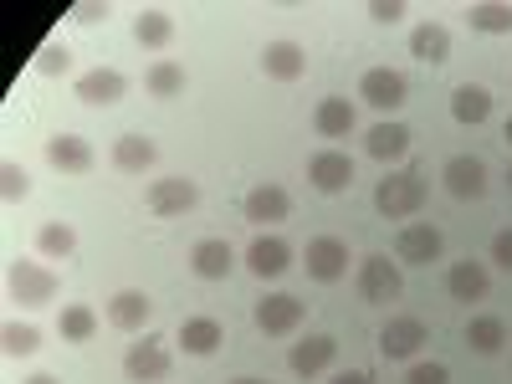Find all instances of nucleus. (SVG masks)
I'll use <instances>...</instances> for the list:
<instances>
[{
	"instance_id": "f257e3e1",
	"label": "nucleus",
	"mask_w": 512,
	"mask_h": 384,
	"mask_svg": "<svg viewBox=\"0 0 512 384\" xmlns=\"http://www.w3.org/2000/svg\"><path fill=\"white\" fill-rule=\"evenodd\" d=\"M425 175L415 164H405V169H395V175H384L379 185H374V210L384 221H410V216H420L425 210Z\"/></svg>"
},
{
	"instance_id": "f03ea898",
	"label": "nucleus",
	"mask_w": 512,
	"mask_h": 384,
	"mask_svg": "<svg viewBox=\"0 0 512 384\" xmlns=\"http://www.w3.org/2000/svg\"><path fill=\"white\" fill-rule=\"evenodd\" d=\"M303 318H308V303H303V297H292V292H267L262 303L251 308V323L262 328L267 338L297 333V328H303Z\"/></svg>"
},
{
	"instance_id": "7ed1b4c3",
	"label": "nucleus",
	"mask_w": 512,
	"mask_h": 384,
	"mask_svg": "<svg viewBox=\"0 0 512 384\" xmlns=\"http://www.w3.org/2000/svg\"><path fill=\"white\" fill-rule=\"evenodd\" d=\"M354 282H359L364 303H395V297L405 292V272H400V262H390V256H364Z\"/></svg>"
},
{
	"instance_id": "20e7f679",
	"label": "nucleus",
	"mask_w": 512,
	"mask_h": 384,
	"mask_svg": "<svg viewBox=\"0 0 512 384\" xmlns=\"http://www.w3.org/2000/svg\"><path fill=\"white\" fill-rule=\"evenodd\" d=\"M6 287L21 308H47L57 297V272L52 267H36V262H11L6 272Z\"/></svg>"
},
{
	"instance_id": "39448f33",
	"label": "nucleus",
	"mask_w": 512,
	"mask_h": 384,
	"mask_svg": "<svg viewBox=\"0 0 512 384\" xmlns=\"http://www.w3.org/2000/svg\"><path fill=\"white\" fill-rule=\"evenodd\" d=\"M359 98H364L374 113H395V108H405V98H410V82H405L395 67H369V72L359 77Z\"/></svg>"
},
{
	"instance_id": "423d86ee",
	"label": "nucleus",
	"mask_w": 512,
	"mask_h": 384,
	"mask_svg": "<svg viewBox=\"0 0 512 384\" xmlns=\"http://www.w3.org/2000/svg\"><path fill=\"white\" fill-rule=\"evenodd\" d=\"M169 369H175V359H169L164 338H144V344H128V354H123V374H128V384H159V379H169Z\"/></svg>"
},
{
	"instance_id": "0eeeda50",
	"label": "nucleus",
	"mask_w": 512,
	"mask_h": 384,
	"mask_svg": "<svg viewBox=\"0 0 512 384\" xmlns=\"http://www.w3.org/2000/svg\"><path fill=\"white\" fill-rule=\"evenodd\" d=\"M441 251H446V236H441L431 221H410V226H400V236H395V256H400V262H410V267L441 262Z\"/></svg>"
},
{
	"instance_id": "6e6552de",
	"label": "nucleus",
	"mask_w": 512,
	"mask_h": 384,
	"mask_svg": "<svg viewBox=\"0 0 512 384\" xmlns=\"http://www.w3.org/2000/svg\"><path fill=\"white\" fill-rule=\"evenodd\" d=\"M308 185H313L318 195H344V190L354 185V159H349L344 149H318V154L308 159Z\"/></svg>"
},
{
	"instance_id": "1a4fd4ad",
	"label": "nucleus",
	"mask_w": 512,
	"mask_h": 384,
	"mask_svg": "<svg viewBox=\"0 0 512 384\" xmlns=\"http://www.w3.org/2000/svg\"><path fill=\"white\" fill-rule=\"evenodd\" d=\"M303 267L313 282H344L349 277V246L338 236H313L303 251Z\"/></svg>"
},
{
	"instance_id": "9d476101",
	"label": "nucleus",
	"mask_w": 512,
	"mask_h": 384,
	"mask_svg": "<svg viewBox=\"0 0 512 384\" xmlns=\"http://www.w3.org/2000/svg\"><path fill=\"white\" fill-rule=\"evenodd\" d=\"M144 205L154 210V216H185V210H195V205H200V185H195V180H185V175L154 180V185H149V195H144Z\"/></svg>"
},
{
	"instance_id": "9b49d317",
	"label": "nucleus",
	"mask_w": 512,
	"mask_h": 384,
	"mask_svg": "<svg viewBox=\"0 0 512 384\" xmlns=\"http://www.w3.org/2000/svg\"><path fill=\"white\" fill-rule=\"evenodd\" d=\"M441 185H446L451 200H482V195H487V164L472 159V154H456V159H446V169H441Z\"/></svg>"
},
{
	"instance_id": "f8f14e48",
	"label": "nucleus",
	"mask_w": 512,
	"mask_h": 384,
	"mask_svg": "<svg viewBox=\"0 0 512 384\" xmlns=\"http://www.w3.org/2000/svg\"><path fill=\"white\" fill-rule=\"evenodd\" d=\"M108 323H113L118 333H139V328H149V323H154V297L139 292V287L113 292V297H108Z\"/></svg>"
},
{
	"instance_id": "ddd939ff",
	"label": "nucleus",
	"mask_w": 512,
	"mask_h": 384,
	"mask_svg": "<svg viewBox=\"0 0 512 384\" xmlns=\"http://www.w3.org/2000/svg\"><path fill=\"white\" fill-rule=\"evenodd\" d=\"M292 241H282V236H256L251 246H246V272L251 277H262V282H272V277H282L287 267H292Z\"/></svg>"
},
{
	"instance_id": "4468645a",
	"label": "nucleus",
	"mask_w": 512,
	"mask_h": 384,
	"mask_svg": "<svg viewBox=\"0 0 512 384\" xmlns=\"http://www.w3.org/2000/svg\"><path fill=\"white\" fill-rule=\"evenodd\" d=\"M72 93H77V103H88V108H113V103H123V93H128V77L113 72V67H93V72L77 77Z\"/></svg>"
},
{
	"instance_id": "2eb2a0df",
	"label": "nucleus",
	"mask_w": 512,
	"mask_h": 384,
	"mask_svg": "<svg viewBox=\"0 0 512 384\" xmlns=\"http://www.w3.org/2000/svg\"><path fill=\"white\" fill-rule=\"evenodd\" d=\"M231 267H236L231 241L205 236V241H195V246H190V272H195V277H205V282H226V277H231Z\"/></svg>"
},
{
	"instance_id": "dca6fc26",
	"label": "nucleus",
	"mask_w": 512,
	"mask_h": 384,
	"mask_svg": "<svg viewBox=\"0 0 512 384\" xmlns=\"http://www.w3.org/2000/svg\"><path fill=\"white\" fill-rule=\"evenodd\" d=\"M47 164L57 169V175H88V169L98 164V154L82 134H57V139H47Z\"/></svg>"
},
{
	"instance_id": "f3484780",
	"label": "nucleus",
	"mask_w": 512,
	"mask_h": 384,
	"mask_svg": "<svg viewBox=\"0 0 512 384\" xmlns=\"http://www.w3.org/2000/svg\"><path fill=\"white\" fill-rule=\"evenodd\" d=\"M333 359H338V338H328V333H308L303 344H292V354H287L292 374H303V379H318L323 369H333Z\"/></svg>"
},
{
	"instance_id": "a211bd4d",
	"label": "nucleus",
	"mask_w": 512,
	"mask_h": 384,
	"mask_svg": "<svg viewBox=\"0 0 512 384\" xmlns=\"http://www.w3.org/2000/svg\"><path fill=\"white\" fill-rule=\"evenodd\" d=\"M364 154H369V159H379V164H395V159H405V154H410V128H405L400 118H384V123H374L369 134H364Z\"/></svg>"
},
{
	"instance_id": "6ab92c4d",
	"label": "nucleus",
	"mask_w": 512,
	"mask_h": 384,
	"mask_svg": "<svg viewBox=\"0 0 512 384\" xmlns=\"http://www.w3.org/2000/svg\"><path fill=\"white\" fill-rule=\"evenodd\" d=\"M425 338H431V333H425L420 318H390L379 328V349H384V359H415Z\"/></svg>"
},
{
	"instance_id": "aec40b11",
	"label": "nucleus",
	"mask_w": 512,
	"mask_h": 384,
	"mask_svg": "<svg viewBox=\"0 0 512 384\" xmlns=\"http://www.w3.org/2000/svg\"><path fill=\"white\" fill-rule=\"evenodd\" d=\"M262 72L272 82H297V77L308 72V52L297 47V41L277 36V41H267V47H262Z\"/></svg>"
},
{
	"instance_id": "412c9836",
	"label": "nucleus",
	"mask_w": 512,
	"mask_h": 384,
	"mask_svg": "<svg viewBox=\"0 0 512 384\" xmlns=\"http://www.w3.org/2000/svg\"><path fill=\"white\" fill-rule=\"evenodd\" d=\"M292 216V195L282 185H256L246 195V221L251 226H282Z\"/></svg>"
},
{
	"instance_id": "4be33fe9",
	"label": "nucleus",
	"mask_w": 512,
	"mask_h": 384,
	"mask_svg": "<svg viewBox=\"0 0 512 384\" xmlns=\"http://www.w3.org/2000/svg\"><path fill=\"white\" fill-rule=\"evenodd\" d=\"M446 292L456 297V303H482V297L492 292V277H487V267L482 262H451V272H446Z\"/></svg>"
},
{
	"instance_id": "5701e85b",
	"label": "nucleus",
	"mask_w": 512,
	"mask_h": 384,
	"mask_svg": "<svg viewBox=\"0 0 512 384\" xmlns=\"http://www.w3.org/2000/svg\"><path fill=\"white\" fill-rule=\"evenodd\" d=\"M410 57L425 62V67L451 62V31H446L441 21H420V26L410 31Z\"/></svg>"
},
{
	"instance_id": "b1692460",
	"label": "nucleus",
	"mask_w": 512,
	"mask_h": 384,
	"mask_svg": "<svg viewBox=\"0 0 512 384\" xmlns=\"http://www.w3.org/2000/svg\"><path fill=\"white\" fill-rule=\"evenodd\" d=\"M313 128H318V139H349L359 128V113H354L349 98H323L313 108Z\"/></svg>"
},
{
	"instance_id": "393cba45",
	"label": "nucleus",
	"mask_w": 512,
	"mask_h": 384,
	"mask_svg": "<svg viewBox=\"0 0 512 384\" xmlns=\"http://www.w3.org/2000/svg\"><path fill=\"white\" fill-rule=\"evenodd\" d=\"M175 344H180L185 354H195V359H210V354H216V349L226 344V328H221L216 318H185Z\"/></svg>"
},
{
	"instance_id": "a878e982",
	"label": "nucleus",
	"mask_w": 512,
	"mask_h": 384,
	"mask_svg": "<svg viewBox=\"0 0 512 384\" xmlns=\"http://www.w3.org/2000/svg\"><path fill=\"white\" fill-rule=\"evenodd\" d=\"M113 169H123V175H144V169H154V159H159V144L154 139H144V134H123V139H113Z\"/></svg>"
},
{
	"instance_id": "bb28decb",
	"label": "nucleus",
	"mask_w": 512,
	"mask_h": 384,
	"mask_svg": "<svg viewBox=\"0 0 512 384\" xmlns=\"http://www.w3.org/2000/svg\"><path fill=\"white\" fill-rule=\"evenodd\" d=\"M134 41H139L144 52H164L169 41H175V16L159 11V6L139 11V16H134Z\"/></svg>"
},
{
	"instance_id": "cd10ccee",
	"label": "nucleus",
	"mask_w": 512,
	"mask_h": 384,
	"mask_svg": "<svg viewBox=\"0 0 512 384\" xmlns=\"http://www.w3.org/2000/svg\"><path fill=\"white\" fill-rule=\"evenodd\" d=\"M451 118L456 123H487L492 118V93L482 88V82H461V88L451 93Z\"/></svg>"
},
{
	"instance_id": "c85d7f7f",
	"label": "nucleus",
	"mask_w": 512,
	"mask_h": 384,
	"mask_svg": "<svg viewBox=\"0 0 512 384\" xmlns=\"http://www.w3.org/2000/svg\"><path fill=\"white\" fill-rule=\"evenodd\" d=\"M466 21H472V31H487V36H512V6L507 0H472Z\"/></svg>"
},
{
	"instance_id": "c756f323",
	"label": "nucleus",
	"mask_w": 512,
	"mask_h": 384,
	"mask_svg": "<svg viewBox=\"0 0 512 384\" xmlns=\"http://www.w3.org/2000/svg\"><path fill=\"white\" fill-rule=\"evenodd\" d=\"M502 344H507V323H502V318L482 313V318L466 323V349H477V354H502Z\"/></svg>"
},
{
	"instance_id": "7c9ffc66",
	"label": "nucleus",
	"mask_w": 512,
	"mask_h": 384,
	"mask_svg": "<svg viewBox=\"0 0 512 384\" xmlns=\"http://www.w3.org/2000/svg\"><path fill=\"white\" fill-rule=\"evenodd\" d=\"M36 251L47 256V262H67V256L77 251V231L67 221H47V226L36 231Z\"/></svg>"
},
{
	"instance_id": "2f4dec72",
	"label": "nucleus",
	"mask_w": 512,
	"mask_h": 384,
	"mask_svg": "<svg viewBox=\"0 0 512 384\" xmlns=\"http://www.w3.org/2000/svg\"><path fill=\"white\" fill-rule=\"evenodd\" d=\"M144 88H149V98H180L185 93V67L180 62H154L144 72Z\"/></svg>"
},
{
	"instance_id": "473e14b6",
	"label": "nucleus",
	"mask_w": 512,
	"mask_h": 384,
	"mask_svg": "<svg viewBox=\"0 0 512 384\" xmlns=\"http://www.w3.org/2000/svg\"><path fill=\"white\" fill-rule=\"evenodd\" d=\"M57 333L67 338V344H88V338L98 333V313H93V308H82V303H72V308H62Z\"/></svg>"
},
{
	"instance_id": "72a5a7b5",
	"label": "nucleus",
	"mask_w": 512,
	"mask_h": 384,
	"mask_svg": "<svg viewBox=\"0 0 512 384\" xmlns=\"http://www.w3.org/2000/svg\"><path fill=\"white\" fill-rule=\"evenodd\" d=\"M0 349H6L11 359H26V354H36L41 349V328L36 323H6V328H0Z\"/></svg>"
},
{
	"instance_id": "f704fd0d",
	"label": "nucleus",
	"mask_w": 512,
	"mask_h": 384,
	"mask_svg": "<svg viewBox=\"0 0 512 384\" xmlns=\"http://www.w3.org/2000/svg\"><path fill=\"white\" fill-rule=\"evenodd\" d=\"M31 67L41 77H67L72 72V47H67V41H41V52L31 57Z\"/></svg>"
},
{
	"instance_id": "c9c22d12",
	"label": "nucleus",
	"mask_w": 512,
	"mask_h": 384,
	"mask_svg": "<svg viewBox=\"0 0 512 384\" xmlns=\"http://www.w3.org/2000/svg\"><path fill=\"white\" fill-rule=\"evenodd\" d=\"M26 195H31V175H26V164L6 159V164H0V200H6V205H21Z\"/></svg>"
},
{
	"instance_id": "e433bc0d",
	"label": "nucleus",
	"mask_w": 512,
	"mask_h": 384,
	"mask_svg": "<svg viewBox=\"0 0 512 384\" xmlns=\"http://www.w3.org/2000/svg\"><path fill=\"white\" fill-rule=\"evenodd\" d=\"M405 384H451V369H446V364H436V359H431V364L420 359V364H410Z\"/></svg>"
},
{
	"instance_id": "4c0bfd02",
	"label": "nucleus",
	"mask_w": 512,
	"mask_h": 384,
	"mask_svg": "<svg viewBox=\"0 0 512 384\" xmlns=\"http://www.w3.org/2000/svg\"><path fill=\"white\" fill-rule=\"evenodd\" d=\"M405 16H410L405 0H369V21H379V26H395Z\"/></svg>"
},
{
	"instance_id": "58836bf2",
	"label": "nucleus",
	"mask_w": 512,
	"mask_h": 384,
	"mask_svg": "<svg viewBox=\"0 0 512 384\" xmlns=\"http://www.w3.org/2000/svg\"><path fill=\"white\" fill-rule=\"evenodd\" d=\"M72 21H77V26H98V21H108V6H98V0H82V6H72Z\"/></svg>"
},
{
	"instance_id": "ea45409f",
	"label": "nucleus",
	"mask_w": 512,
	"mask_h": 384,
	"mask_svg": "<svg viewBox=\"0 0 512 384\" xmlns=\"http://www.w3.org/2000/svg\"><path fill=\"white\" fill-rule=\"evenodd\" d=\"M492 262H497L502 272H512V231H497V236H492Z\"/></svg>"
},
{
	"instance_id": "a19ab883",
	"label": "nucleus",
	"mask_w": 512,
	"mask_h": 384,
	"mask_svg": "<svg viewBox=\"0 0 512 384\" xmlns=\"http://www.w3.org/2000/svg\"><path fill=\"white\" fill-rule=\"evenodd\" d=\"M328 384H374V379H369L364 369H344V374H333Z\"/></svg>"
},
{
	"instance_id": "79ce46f5",
	"label": "nucleus",
	"mask_w": 512,
	"mask_h": 384,
	"mask_svg": "<svg viewBox=\"0 0 512 384\" xmlns=\"http://www.w3.org/2000/svg\"><path fill=\"white\" fill-rule=\"evenodd\" d=\"M21 384H62L57 374H31V379H21Z\"/></svg>"
},
{
	"instance_id": "37998d69",
	"label": "nucleus",
	"mask_w": 512,
	"mask_h": 384,
	"mask_svg": "<svg viewBox=\"0 0 512 384\" xmlns=\"http://www.w3.org/2000/svg\"><path fill=\"white\" fill-rule=\"evenodd\" d=\"M231 384H267V379H251V374H246V379H231Z\"/></svg>"
},
{
	"instance_id": "c03bdc74",
	"label": "nucleus",
	"mask_w": 512,
	"mask_h": 384,
	"mask_svg": "<svg viewBox=\"0 0 512 384\" xmlns=\"http://www.w3.org/2000/svg\"><path fill=\"white\" fill-rule=\"evenodd\" d=\"M502 139H507V144H512V118H507V128H502Z\"/></svg>"
},
{
	"instance_id": "a18cd8bd",
	"label": "nucleus",
	"mask_w": 512,
	"mask_h": 384,
	"mask_svg": "<svg viewBox=\"0 0 512 384\" xmlns=\"http://www.w3.org/2000/svg\"><path fill=\"white\" fill-rule=\"evenodd\" d=\"M507 185H512V169H507Z\"/></svg>"
}]
</instances>
